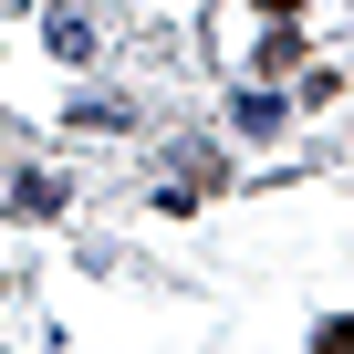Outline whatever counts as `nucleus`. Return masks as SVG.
Segmentation results:
<instances>
[{"instance_id": "3", "label": "nucleus", "mask_w": 354, "mask_h": 354, "mask_svg": "<svg viewBox=\"0 0 354 354\" xmlns=\"http://www.w3.org/2000/svg\"><path fill=\"white\" fill-rule=\"evenodd\" d=\"M323 354H354V313H333V323H323Z\"/></svg>"}, {"instance_id": "1", "label": "nucleus", "mask_w": 354, "mask_h": 354, "mask_svg": "<svg viewBox=\"0 0 354 354\" xmlns=\"http://www.w3.org/2000/svg\"><path fill=\"white\" fill-rule=\"evenodd\" d=\"M11 209H21V219H53V209H63V188H53V177H21V188H11Z\"/></svg>"}, {"instance_id": "2", "label": "nucleus", "mask_w": 354, "mask_h": 354, "mask_svg": "<svg viewBox=\"0 0 354 354\" xmlns=\"http://www.w3.org/2000/svg\"><path fill=\"white\" fill-rule=\"evenodd\" d=\"M292 63H302V32H292V21H281V32H271V42H261V73H292Z\"/></svg>"}, {"instance_id": "4", "label": "nucleus", "mask_w": 354, "mask_h": 354, "mask_svg": "<svg viewBox=\"0 0 354 354\" xmlns=\"http://www.w3.org/2000/svg\"><path fill=\"white\" fill-rule=\"evenodd\" d=\"M261 11H302V0H261Z\"/></svg>"}]
</instances>
